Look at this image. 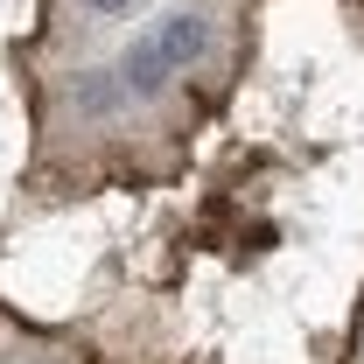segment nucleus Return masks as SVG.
Instances as JSON below:
<instances>
[{
    "mask_svg": "<svg viewBox=\"0 0 364 364\" xmlns=\"http://www.w3.org/2000/svg\"><path fill=\"white\" fill-rule=\"evenodd\" d=\"M154 43H161V56H168V70H182V63H196V56L210 49V21H203L196 7H176V14L154 28Z\"/></svg>",
    "mask_w": 364,
    "mask_h": 364,
    "instance_id": "f257e3e1",
    "label": "nucleus"
},
{
    "mask_svg": "<svg viewBox=\"0 0 364 364\" xmlns=\"http://www.w3.org/2000/svg\"><path fill=\"white\" fill-rule=\"evenodd\" d=\"M77 105H85L91 119H105V112L119 105V77H105V70H91V77H77Z\"/></svg>",
    "mask_w": 364,
    "mask_h": 364,
    "instance_id": "7ed1b4c3",
    "label": "nucleus"
},
{
    "mask_svg": "<svg viewBox=\"0 0 364 364\" xmlns=\"http://www.w3.org/2000/svg\"><path fill=\"white\" fill-rule=\"evenodd\" d=\"M91 14H127V7H134V0H85Z\"/></svg>",
    "mask_w": 364,
    "mask_h": 364,
    "instance_id": "20e7f679",
    "label": "nucleus"
},
{
    "mask_svg": "<svg viewBox=\"0 0 364 364\" xmlns=\"http://www.w3.org/2000/svg\"><path fill=\"white\" fill-rule=\"evenodd\" d=\"M119 91H134V98H161L168 91V56H161L154 36H134L127 63H119Z\"/></svg>",
    "mask_w": 364,
    "mask_h": 364,
    "instance_id": "f03ea898",
    "label": "nucleus"
}]
</instances>
